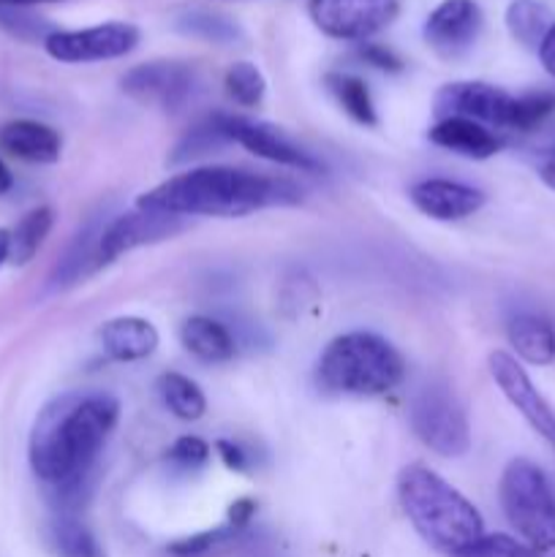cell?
Returning <instances> with one entry per match:
<instances>
[{"label": "cell", "instance_id": "f546056e", "mask_svg": "<svg viewBox=\"0 0 555 557\" xmlns=\"http://www.w3.org/2000/svg\"><path fill=\"white\" fill-rule=\"evenodd\" d=\"M226 92L232 101H237L239 107H259L264 101V92H267V79L254 63L248 60H239L234 63L232 69L226 71Z\"/></svg>", "mask_w": 555, "mask_h": 557}, {"label": "cell", "instance_id": "2e32d148", "mask_svg": "<svg viewBox=\"0 0 555 557\" xmlns=\"http://www.w3.org/2000/svg\"><path fill=\"white\" fill-rule=\"evenodd\" d=\"M103 354L114 362H141L158 348V330L139 315H120L98 330Z\"/></svg>", "mask_w": 555, "mask_h": 557}, {"label": "cell", "instance_id": "8d00e7d4", "mask_svg": "<svg viewBox=\"0 0 555 557\" xmlns=\"http://www.w3.org/2000/svg\"><path fill=\"white\" fill-rule=\"evenodd\" d=\"M52 3H65V0H0V9L33 11L38 9V5H52Z\"/></svg>", "mask_w": 555, "mask_h": 557}, {"label": "cell", "instance_id": "f1b7e54d", "mask_svg": "<svg viewBox=\"0 0 555 557\" xmlns=\"http://www.w3.org/2000/svg\"><path fill=\"white\" fill-rule=\"evenodd\" d=\"M223 145H232V141H229V136L223 134L221 114H212V117L201 120L199 125H194V128L177 141V147H174L172 152V163L194 161V158L207 156V152L221 150Z\"/></svg>", "mask_w": 555, "mask_h": 557}, {"label": "cell", "instance_id": "7a4b0ae2", "mask_svg": "<svg viewBox=\"0 0 555 557\" xmlns=\"http://www.w3.org/2000/svg\"><path fill=\"white\" fill-rule=\"evenodd\" d=\"M303 201V188L286 177H267L234 166H199L174 174L139 196L141 210L166 215H215L243 218L267 207H288Z\"/></svg>", "mask_w": 555, "mask_h": 557}, {"label": "cell", "instance_id": "e0dca14e", "mask_svg": "<svg viewBox=\"0 0 555 557\" xmlns=\"http://www.w3.org/2000/svg\"><path fill=\"white\" fill-rule=\"evenodd\" d=\"M0 147L27 163H54L63 150L58 131L38 120H11L0 128Z\"/></svg>", "mask_w": 555, "mask_h": 557}, {"label": "cell", "instance_id": "cb8c5ba5", "mask_svg": "<svg viewBox=\"0 0 555 557\" xmlns=\"http://www.w3.org/2000/svg\"><path fill=\"white\" fill-rule=\"evenodd\" d=\"M245 539H248V531L226 520L223 525L212 528V531L194 533V536H185L180 542L169 544L166 553L172 557H221L237 549Z\"/></svg>", "mask_w": 555, "mask_h": 557}, {"label": "cell", "instance_id": "1f68e13d", "mask_svg": "<svg viewBox=\"0 0 555 557\" xmlns=\"http://www.w3.org/2000/svg\"><path fill=\"white\" fill-rule=\"evenodd\" d=\"M207 460H210V446L201 438H194V435H185V438L174 441V446L169 449V462L183 468V471H196Z\"/></svg>", "mask_w": 555, "mask_h": 557}, {"label": "cell", "instance_id": "ffe728a7", "mask_svg": "<svg viewBox=\"0 0 555 557\" xmlns=\"http://www.w3.org/2000/svg\"><path fill=\"white\" fill-rule=\"evenodd\" d=\"M506 337L517 357L528 364L555 362V326L539 313H517L506 324Z\"/></svg>", "mask_w": 555, "mask_h": 557}, {"label": "cell", "instance_id": "7402d4cb", "mask_svg": "<svg viewBox=\"0 0 555 557\" xmlns=\"http://www.w3.org/2000/svg\"><path fill=\"white\" fill-rule=\"evenodd\" d=\"M107 226V223H103ZM101 223L98 218H92L85 228L74 237V243L69 245V250L63 253V259L58 261L52 272V286H74L82 277L90 275L92 270H98L96 264V250H98V237H101Z\"/></svg>", "mask_w": 555, "mask_h": 557}, {"label": "cell", "instance_id": "52a82bcc", "mask_svg": "<svg viewBox=\"0 0 555 557\" xmlns=\"http://www.w3.org/2000/svg\"><path fill=\"white\" fill-rule=\"evenodd\" d=\"M414 435L441 457H462L471 449V428L462 403L444 381L419 386L408 406Z\"/></svg>", "mask_w": 555, "mask_h": 557}, {"label": "cell", "instance_id": "f35d334b", "mask_svg": "<svg viewBox=\"0 0 555 557\" xmlns=\"http://www.w3.org/2000/svg\"><path fill=\"white\" fill-rule=\"evenodd\" d=\"M11 185H14V177H11L9 166H5V163L0 161V194H9Z\"/></svg>", "mask_w": 555, "mask_h": 557}, {"label": "cell", "instance_id": "ab89813d", "mask_svg": "<svg viewBox=\"0 0 555 557\" xmlns=\"http://www.w3.org/2000/svg\"><path fill=\"white\" fill-rule=\"evenodd\" d=\"M250 557H281V555H275L272 549H256V553Z\"/></svg>", "mask_w": 555, "mask_h": 557}, {"label": "cell", "instance_id": "30bf717a", "mask_svg": "<svg viewBox=\"0 0 555 557\" xmlns=\"http://www.w3.org/2000/svg\"><path fill=\"white\" fill-rule=\"evenodd\" d=\"M139 38V27L131 22H101L76 30H52L44 38V49L60 63H101L134 52Z\"/></svg>", "mask_w": 555, "mask_h": 557}, {"label": "cell", "instance_id": "4dcf8cb0", "mask_svg": "<svg viewBox=\"0 0 555 557\" xmlns=\"http://www.w3.org/2000/svg\"><path fill=\"white\" fill-rule=\"evenodd\" d=\"M455 557H547L536 553L533 547H528L526 542H517V539L504 536V533H493V536H482L466 547Z\"/></svg>", "mask_w": 555, "mask_h": 557}, {"label": "cell", "instance_id": "5b68a950", "mask_svg": "<svg viewBox=\"0 0 555 557\" xmlns=\"http://www.w3.org/2000/svg\"><path fill=\"white\" fill-rule=\"evenodd\" d=\"M555 112V92L511 96L488 82H449L433 98L435 120L466 117L490 131H533Z\"/></svg>", "mask_w": 555, "mask_h": 557}, {"label": "cell", "instance_id": "d590c367", "mask_svg": "<svg viewBox=\"0 0 555 557\" xmlns=\"http://www.w3.org/2000/svg\"><path fill=\"white\" fill-rule=\"evenodd\" d=\"M536 52H539V60H542L544 71H547V74L555 79V22H553V27L547 30V36H544V41L539 44Z\"/></svg>", "mask_w": 555, "mask_h": 557}, {"label": "cell", "instance_id": "8fae6325", "mask_svg": "<svg viewBox=\"0 0 555 557\" xmlns=\"http://www.w3.org/2000/svg\"><path fill=\"white\" fill-rule=\"evenodd\" d=\"M484 27V11L477 0H441L422 27L424 44L439 58H466L477 47Z\"/></svg>", "mask_w": 555, "mask_h": 557}, {"label": "cell", "instance_id": "277c9868", "mask_svg": "<svg viewBox=\"0 0 555 557\" xmlns=\"http://www.w3.org/2000/svg\"><path fill=\"white\" fill-rule=\"evenodd\" d=\"M406 375L400 351L373 332H348L324 348L316 368L321 389L332 395L379 397L397 389Z\"/></svg>", "mask_w": 555, "mask_h": 557}, {"label": "cell", "instance_id": "44dd1931", "mask_svg": "<svg viewBox=\"0 0 555 557\" xmlns=\"http://www.w3.org/2000/svg\"><path fill=\"white\" fill-rule=\"evenodd\" d=\"M47 544L58 557H109L79 515H54L47 525Z\"/></svg>", "mask_w": 555, "mask_h": 557}, {"label": "cell", "instance_id": "7c38bea8", "mask_svg": "<svg viewBox=\"0 0 555 557\" xmlns=\"http://www.w3.org/2000/svg\"><path fill=\"white\" fill-rule=\"evenodd\" d=\"M180 228H183V218L166 215V212L141 210V207H136L134 212H123V215H118L101 228L96 250L98 270L118 261L123 253L141 248V245H152L166 237H174Z\"/></svg>", "mask_w": 555, "mask_h": 557}, {"label": "cell", "instance_id": "9a60e30c", "mask_svg": "<svg viewBox=\"0 0 555 557\" xmlns=\"http://www.w3.org/2000/svg\"><path fill=\"white\" fill-rule=\"evenodd\" d=\"M408 196H411L414 207L433 221H462V218L482 210L484 205L482 190L444 177L422 180V183L414 185Z\"/></svg>", "mask_w": 555, "mask_h": 557}, {"label": "cell", "instance_id": "d6a6232c", "mask_svg": "<svg viewBox=\"0 0 555 557\" xmlns=\"http://www.w3.org/2000/svg\"><path fill=\"white\" fill-rule=\"evenodd\" d=\"M357 54L362 63L373 65V69H379V71H390V74H395V71L403 69V60L397 58L390 47H384V44L365 41V44H359Z\"/></svg>", "mask_w": 555, "mask_h": 557}, {"label": "cell", "instance_id": "83f0119b", "mask_svg": "<svg viewBox=\"0 0 555 557\" xmlns=\"http://www.w3.org/2000/svg\"><path fill=\"white\" fill-rule=\"evenodd\" d=\"M177 27L188 36L201 38L210 44H237L243 38L237 22L226 14H218L210 9H190L177 20Z\"/></svg>", "mask_w": 555, "mask_h": 557}, {"label": "cell", "instance_id": "6da1fadb", "mask_svg": "<svg viewBox=\"0 0 555 557\" xmlns=\"http://www.w3.org/2000/svg\"><path fill=\"white\" fill-rule=\"evenodd\" d=\"M120 419V403L103 392L54 397L30 433L33 473L47 484L54 515H79L92 495L96 462Z\"/></svg>", "mask_w": 555, "mask_h": 557}, {"label": "cell", "instance_id": "5bb4252c", "mask_svg": "<svg viewBox=\"0 0 555 557\" xmlns=\"http://www.w3.org/2000/svg\"><path fill=\"white\" fill-rule=\"evenodd\" d=\"M488 364L490 375H493V381L498 384V389L504 392L506 400H509L511 406L520 411V417L555 449V411L550 408V403L539 395V389L533 386V381L528 379L522 364L506 351L490 354Z\"/></svg>", "mask_w": 555, "mask_h": 557}, {"label": "cell", "instance_id": "8992f818", "mask_svg": "<svg viewBox=\"0 0 555 557\" xmlns=\"http://www.w3.org/2000/svg\"><path fill=\"white\" fill-rule=\"evenodd\" d=\"M501 509L517 536L536 553L555 557V490L536 462L517 457L501 473Z\"/></svg>", "mask_w": 555, "mask_h": 557}, {"label": "cell", "instance_id": "d4e9b609", "mask_svg": "<svg viewBox=\"0 0 555 557\" xmlns=\"http://www.w3.org/2000/svg\"><path fill=\"white\" fill-rule=\"evenodd\" d=\"M504 20L511 38L528 49H539V44L544 41V36H547L555 22L547 5L539 3V0H511Z\"/></svg>", "mask_w": 555, "mask_h": 557}, {"label": "cell", "instance_id": "e575fe53", "mask_svg": "<svg viewBox=\"0 0 555 557\" xmlns=\"http://www.w3.org/2000/svg\"><path fill=\"white\" fill-rule=\"evenodd\" d=\"M536 172L539 177H542V183L555 190V139L550 141V145L542 150V156H539Z\"/></svg>", "mask_w": 555, "mask_h": 557}, {"label": "cell", "instance_id": "4fadbf2b", "mask_svg": "<svg viewBox=\"0 0 555 557\" xmlns=\"http://www.w3.org/2000/svg\"><path fill=\"white\" fill-rule=\"evenodd\" d=\"M221 125L232 145L245 147L256 158H264V161L278 163V166L299 169V172H324V163L319 158H313L308 150L294 145L286 134H281L272 125L245 120L239 114H221Z\"/></svg>", "mask_w": 555, "mask_h": 557}, {"label": "cell", "instance_id": "4316f807", "mask_svg": "<svg viewBox=\"0 0 555 557\" xmlns=\"http://www.w3.org/2000/svg\"><path fill=\"white\" fill-rule=\"evenodd\" d=\"M54 215L49 207H36L27 215L20 218L14 228H11V259L16 267L27 264L33 256L38 253V248L44 245L47 234L52 232Z\"/></svg>", "mask_w": 555, "mask_h": 557}, {"label": "cell", "instance_id": "603a6c76", "mask_svg": "<svg viewBox=\"0 0 555 557\" xmlns=\"http://www.w3.org/2000/svg\"><path fill=\"white\" fill-rule=\"evenodd\" d=\"M158 397H161L163 406L169 408V413L183 422H196V419L205 417L207 411V397L199 389L196 381H190L183 373H163L156 384Z\"/></svg>", "mask_w": 555, "mask_h": 557}, {"label": "cell", "instance_id": "74e56055", "mask_svg": "<svg viewBox=\"0 0 555 557\" xmlns=\"http://www.w3.org/2000/svg\"><path fill=\"white\" fill-rule=\"evenodd\" d=\"M11 259V232L0 228V267Z\"/></svg>", "mask_w": 555, "mask_h": 557}, {"label": "cell", "instance_id": "484cf974", "mask_svg": "<svg viewBox=\"0 0 555 557\" xmlns=\"http://www.w3.org/2000/svg\"><path fill=\"white\" fill-rule=\"evenodd\" d=\"M326 87H330L335 101L341 103L343 112H346L354 123L365 125V128H373V125L379 123V114H375V103H373V96H370V87L365 85L359 76L332 71V74H326Z\"/></svg>", "mask_w": 555, "mask_h": 557}, {"label": "cell", "instance_id": "9c48e42d", "mask_svg": "<svg viewBox=\"0 0 555 557\" xmlns=\"http://www.w3.org/2000/svg\"><path fill=\"white\" fill-rule=\"evenodd\" d=\"M400 14V0H308V16L324 36L365 44Z\"/></svg>", "mask_w": 555, "mask_h": 557}, {"label": "cell", "instance_id": "ac0fdd59", "mask_svg": "<svg viewBox=\"0 0 555 557\" xmlns=\"http://www.w3.org/2000/svg\"><path fill=\"white\" fill-rule=\"evenodd\" d=\"M430 141L462 158H473V161H484L501 150V139L495 136V131L466 117L435 120V125L430 128Z\"/></svg>", "mask_w": 555, "mask_h": 557}, {"label": "cell", "instance_id": "d6986e66", "mask_svg": "<svg viewBox=\"0 0 555 557\" xmlns=\"http://www.w3.org/2000/svg\"><path fill=\"white\" fill-rule=\"evenodd\" d=\"M180 343L190 357L210 364L229 362L237 354V341H234L232 330L218 319H210V315H190L180 326Z\"/></svg>", "mask_w": 555, "mask_h": 557}, {"label": "cell", "instance_id": "ba28073f", "mask_svg": "<svg viewBox=\"0 0 555 557\" xmlns=\"http://www.w3.org/2000/svg\"><path fill=\"white\" fill-rule=\"evenodd\" d=\"M199 71L185 60H150L123 76V92L145 107L180 112L199 92Z\"/></svg>", "mask_w": 555, "mask_h": 557}, {"label": "cell", "instance_id": "836d02e7", "mask_svg": "<svg viewBox=\"0 0 555 557\" xmlns=\"http://www.w3.org/2000/svg\"><path fill=\"white\" fill-rule=\"evenodd\" d=\"M218 455H221V460L226 462V468H232V471H248L250 468V455L248 449H243V446L237 444V441H218L215 444Z\"/></svg>", "mask_w": 555, "mask_h": 557}, {"label": "cell", "instance_id": "3957f363", "mask_svg": "<svg viewBox=\"0 0 555 557\" xmlns=\"http://www.w3.org/2000/svg\"><path fill=\"white\" fill-rule=\"evenodd\" d=\"M397 498L414 531L439 553L455 557L484 536L477 506L430 468H403L397 476Z\"/></svg>", "mask_w": 555, "mask_h": 557}]
</instances>
